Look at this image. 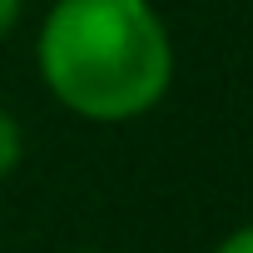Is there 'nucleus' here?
Returning a JSON list of instances; mask_svg holds the SVG:
<instances>
[{
	"label": "nucleus",
	"mask_w": 253,
	"mask_h": 253,
	"mask_svg": "<svg viewBox=\"0 0 253 253\" xmlns=\"http://www.w3.org/2000/svg\"><path fill=\"white\" fill-rule=\"evenodd\" d=\"M209 253H253V218H248V223H238V228H228Z\"/></svg>",
	"instance_id": "7ed1b4c3"
},
{
	"label": "nucleus",
	"mask_w": 253,
	"mask_h": 253,
	"mask_svg": "<svg viewBox=\"0 0 253 253\" xmlns=\"http://www.w3.org/2000/svg\"><path fill=\"white\" fill-rule=\"evenodd\" d=\"M20 164H25V124H20L15 109L0 104V184H5Z\"/></svg>",
	"instance_id": "f03ea898"
},
{
	"label": "nucleus",
	"mask_w": 253,
	"mask_h": 253,
	"mask_svg": "<svg viewBox=\"0 0 253 253\" xmlns=\"http://www.w3.org/2000/svg\"><path fill=\"white\" fill-rule=\"evenodd\" d=\"M45 94L84 124H134L174 89V35L154 0H55L35 30Z\"/></svg>",
	"instance_id": "f257e3e1"
},
{
	"label": "nucleus",
	"mask_w": 253,
	"mask_h": 253,
	"mask_svg": "<svg viewBox=\"0 0 253 253\" xmlns=\"http://www.w3.org/2000/svg\"><path fill=\"white\" fill-rule=\"evenodd\" d=\"M70 253H104V248H70Z\"/></svg>",
	"instance_id": "39448f33"
},
{
	"label": "nucleus",
	"mask_w": 253,
	"mask_h": 253,
	"mask_svg": "<svg viewBox=\"0 0 253 253\" xmlns=\"http://www.w3.org/2000/svg\"><path fill=\"white\" fill-rule=\"evenodd\" d=\"M25 20V0H0V40H10Z\"/></svg>",
	"instance_id": "20e7f679"
}]
</instances>
